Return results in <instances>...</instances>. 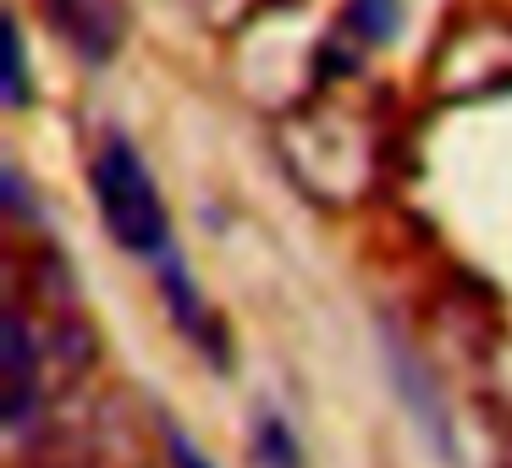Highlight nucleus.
Instances as JSON below:
<instances>
[{
  "instance_id": "nucleus-9",
  "label": "nucleus",
  "mask_w": 512,
  "mask_h": 468,
  "mask_svg": "<svg viewBox=\"0 0 512 468\" xmlns=\"http://www.w3.org/2000/svg\"><path fill=\"white\" fill-rule=\"evenodd\" d=\"M501 468H512V452H507V463H501Z\"/></svg>"
},
{
  "instance_id": "nucleus-8",
  "label": "nucleus",
  "mask_w": 512,
  "mask_h": 468,
  "mask_svg": "<svg viewBox=\"0 0 512 468\" xmlns=\"http://www.w3.org/2000/svg\"><path fill=\"white\" fill-rule=\"evenodd\" d=\"M171 457H177V463H182V468H204V463H199V457H193V446H188V441H182V435H171Z\"/></svg>"
},
{
  "instance_id": "nucleus-2",
  "label": "nucleus",
  "mask_w": 512,
  "mask_h": 468,
  "mask_svg": "<svg viewBox=\"0 0 512 468\" xmlns=\"http://www.w3.org/2000/svg\"><path fill=\"white\" fill-rule=\"evenodd\" d=\"M89 182H94V204H100V221L116 248H127V254H166L171 248L166 199H160L144 155L127 138H105L94 149Z\"/></svg>"
},
{
  "instance_id": "nucleus-7",
  "label": "nucleus",
  "mask_w": 512,
  "mask_h": 468,
  "mask_svg": "<svg viewBox=\"0 0 512 468\" xmlns=\"http://www.w3.org/2000/svg\"><path fill=\"white\" fill-rule=\"evenodd\" d=\"M265 452H270V463H276V468H298V457H292L298 446H292V435H287V424H281V419L259 424V457H265Z\"/></svg>"
},
{
  "instance_id": "nucleus-1",
  "label": "nucleus",
  "mask_w": 512,
  "mask_h": 468,
  "mask_svg": "<svg viewBox=\"0 0 512 468\" xmlns=\"http://www.w3.org/2000/svg\"><path fill=\"white\" fill-rule=\"evenodd\" d=\"M353 78V72H347ZM397 127L380 94H358L342 78H325L303 105L276 116V160L303 199L325 210H358L386 188Z\"/></svg>"
},
{
  "instance_id": "nucleus-5",
  "label": "nucleus",
  "mask_w": 512,
  "mask_h": 468,
  "mask_svg": "<svg viewBox=\"0 0 512 468\" xmlns=\"http://www.w3.org/2000/svg\"><path fill=\"white\" fill-rule=\"evenodd\" d=\"M347 28L369 45H386L402 28V0H347Z\"/></svg>"
},
{
  "instance_id": "nucleus-4",
  "label": "nucleus",
  "mask_w": 512,
  "mask_h": 468,
  "mask_svg": "<svg viewBox=\"0 0 512 468\" xmlns=\"http://www.w3.org/2000/svg\"><path fill=\"white\" fill-rule=\"evenodd\" d=\"M39 6L83 61H111L133 34V0H39Z\"/></svg>"
},
{
  "instance_id": "nucleus-6",
  "label": "nucleus",
  "mask_w": 512,
  "mask_h": 468,
  "mask_svg": "<svg viewBox=\"0 0 512 468\" xmlns=\"http://www.w3.org/2000/svg\"><path fill=\"white\" fill-rule=\"evenodd\" d=\"M6 105L23 111L28 105V45H23V23H6Z\"/></svg>"
},
{
  "instance_id": "nucleus-3",
  "label": "nucleus",
  "mask_w": 512,
  "mask_h": 468,
  "mask_svg": "<svg viewBox=\"0 0 512 468\" xmlns=\"http://www.w3.org/2000/svg\"><path fill=\"white\" fill-rule=\"evenodd\" d=\"M430 94L441 105H474L512 94V17L474 12L452 23V34L435 45L430 61Z\"/></svg>"
}]
</instances>
